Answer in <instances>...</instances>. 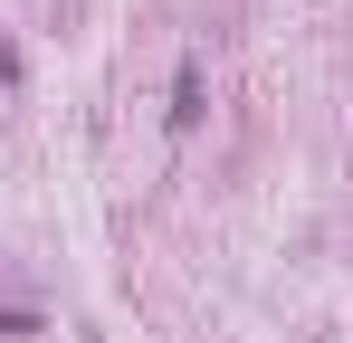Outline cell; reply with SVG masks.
<instances>
[{
  "label": "cell",
  "instance_id": "1",
  "mask_svg": "<svg viewBox=\"0 0 353 343\" xmlns=\"http://www.w3.org/2000/svg\"><path fill=\"white\" fill-rule=\"evenodd\" d=\"M191 114H201V67L181 57V86H172V124H191Z\"/></svg>",
  "mask_w": 353,
  "mask_h": 343
}]
</instances>
